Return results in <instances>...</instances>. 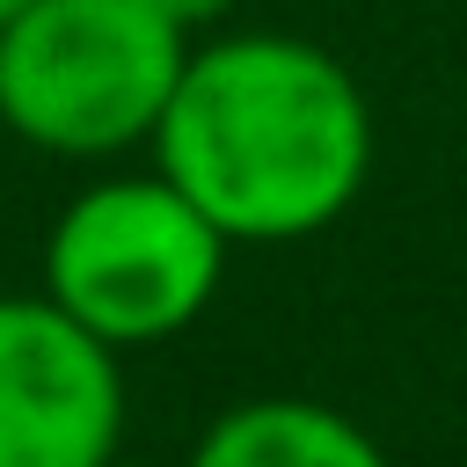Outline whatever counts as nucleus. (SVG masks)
<instances>
[{
	"instance_id": "obj_4",
	"label": "nucleus",
	"mask_w": 467,
	"mask_h": 467,
	"mask_svg": "<svg viewBox=\"0 0 467 467\" xmlns=\"http://www.w3.org/2000/svg\"><path fill=\"white\" fill-rule=\"evenodd\" d=\"M124 350L44 292H0V467H102L124 438Z\"/></svg>"
},
{
	"instance_id": "obj_2",
	"label": "nucleus",
	"mask_w": 467,
	"mask_h": 467,
	"mask_svg": "<svg viewBox=\"0 0 467 467\" xmlns=\"http://www.w3.org/2000/svg\"><path fill=\"white\" fill-rule=\"evenodd\" d=\"M190 29L153 0H29L0 29V124L44 153L102 161L153 139Z\"/></svg>"
},
{
	"instance_id": "obj_3",
	"label": "nucleus",
	"mask_w": 467,
	"mask_h": 467,
	"mask_svg": "<svg viewBox=\"0 0 467 467\" xmlns=\"http://www.w3.org/2000/svg\"><path fill=\"white\" fill-rule=\"evenodd\" d=\"M226 234L153 168L80 190L44 241V299H58L109 350L182 336L226 270Z\"/></svg>"
},
{
	"instance_id": "obj_1",
	"label": "nucleus",
	"mask_w": 467,
	"mask_h": 467,
	"mask_svg": "<svg viewBox=\"0 0 467 467\" xmlns=\"http://www.w3.org/2000/svg\"><path fill=\"white\" fill-rule=\"evenodd\" d=\"M153 161L226 241H306L358 204L372 109L336 51L241 29L190 51L153 124Z\"/></svg>"
},
{
	"instance_id": "obj_8",
	"label": "nucleus",
	"mask_w": 467,
	"mask_h": 467,
	"mask_svg": "<svg viewBox=\"0 0 467 467\" xmlns=\"http://www.w3.org/2000/svg\"><path fill=\"white\" fill-rule=\"evenodd\" d=\"M102 467H146V460H102Z\"/></svg>"
},
{
	"instance_id": "obj_5",
	"label": "nucleus",
	"mask_w": 467,
	"mask_h": 467,
	"mask_svg": "<svg viewBox=\"0 0 467 467\" xmlns=\"http://www.w3.org/2000/svg\"><path fill=\"white\" fill-rule=\"evenodd\" d=\"M190 467H394L379 452V438L365 423H350L343 409L328 401H292V394H263V401H241L226 409Z\"/></svg>"
},
{
	"instance_id": "obj_7",
	"label": "nucleus",
	"mask_w": 467,
	"mask_h": 467,
	"mask_svg": "<svg viewBox=\"0 0 467 467\" xmlns=\"http://www.w3.org/2000/svg\"><path fill=\"white\" fill-rule=\"evenodd\" d=\"M22 7H29V0H0V29H7V22L22 15Z\"/></svg>"
},
{
	"instance_id": "obj_6",
	"label": "nucleus",
	"mask_w": 467,
	"mask_h": 467,
	"mask_svg": "<svg viewBox=\"0 0 467 467\" xmlns=\"http://www.w3.org/2000/svg\"><path fill=\"white\" fill-rule=\"evenodd\" d=\"M153 7H161L175 29H212V22H226L241 0H153Z\"/></svg>"
}]
</instances>
